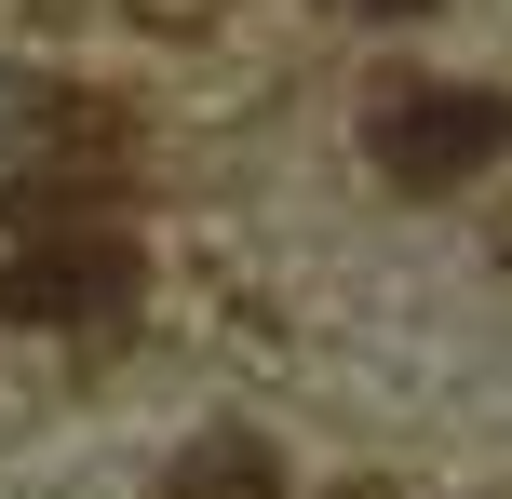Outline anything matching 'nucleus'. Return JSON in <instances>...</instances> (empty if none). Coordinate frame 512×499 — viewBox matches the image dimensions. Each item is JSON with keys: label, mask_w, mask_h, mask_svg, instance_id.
Segmentation results:
<instances>
[{"label": "nucleus", "mask_w": 512, "mask_h": 499, "mask_svg": "<svg viewBox=\"0 0 512 499\" xmlns=\"http://www.w3.org/2000/svg\"><path fill=\"white\" fill-rule=\"evenodd\" d=\"M364 162H378L405 203H445V189H472L486 162H512V95H486V81H391V95L364 108Z\"/></svg>", "instance_id": "obj_1"}, {"label": "nucleus", "mask_w": 512, "mask_h": 499, "mask_svg": "<svg viewBox=\"0 0 512 499\" xmlns=\"http://www.w3.org/2000/svg\"><path fill=\"white\" fill-rule=\"evenodd\" d=\"M135 297H149V257H135L122 230H54L41 216V230L0 257V324H68V338H95Z\"/></svg>", "instance_id": "obj_2"}, {"label": "nucleus", "mask_w": 512, "mask_h": 499, "mask_svg": "<svg viewBox=\"0 0 512 499\" xmlns=\"http://www.w3.org/2000/svg\"><path fill=\"white\" fill-rule=\"evenodd\" d=\"M162 499H283V459L256 432H203V446L162 473Z\"/></svg>", "instance_id": "obj_3"}, {"label": "nucleus", "mask_w": 512, "mask_h": 499, "mask_svg": "<svg viewBox=\"0 0 512 499\" xmlns=\"http://www.w3.org/2000/svg\"><path fill=\"white\" fill-rule=\"evenodd\" d=\"M337 14H432V0H337Z\"/></svg>", "instance_id": "obj_4"}]
</instances>
